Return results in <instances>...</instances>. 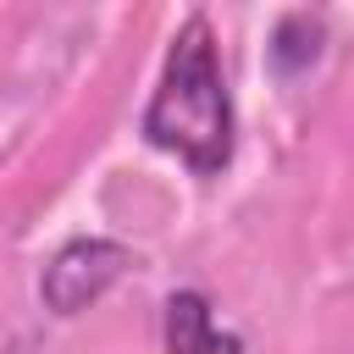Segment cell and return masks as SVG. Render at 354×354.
I'll return each mask as SVG.
<instances>
[{
  "label": "cell",
  "mask_w": 354,
  "mask_h": 354,
  "mask_svg": "<svg viewBox=\"0 0 354 354\" xmlns=\"http://www.w3.org/2000/svg\"><path fill=\"white\" fill-rule=\"evenodd\" d=\"M138 133H144V144L177 155L194 177L227 171L232 144H238V111H232V88L221 72L216 28L199 11L171 33V50H166L160 83L138 116Z\"/></svg>",
  "instance_id": "1"
},
{
  "label": "cell",
  "mask_w": 354,
  "mask_h": 354,
  "mask_svg": "<svg viewBox=\"0 0 354 354\" xmlns=\"http://www.w3.org/2000/svg\"><path fill=\"white\" fill-rule=\"evenodd\" d=\"M127 266H133V249L122 238H94V232L66 238L39 271V299L50 315H77L94 299H105L127 277Z\"/></svg>",
  "instance_id": "2"
},
{
  "label": "cell",
  "mask_w": 354,
  "mask_h": 354,
  "mask_svg": "<svg viewBox=\"0 0 354 354\" xmlns=\"http://www.w3.org/2000/svg\"><path fill=\"white\" fill-rule=\"evenodd\" d=\"M160 343L166 354H243V337L221 326L210 293L199 288H177L160 304Z\"/></svg>",
  "instance_id": "3"
},
{
  "label": "cell",
  "mask_w": 354,
  "mask_h": 354,
  "mask_svg": "<svg viewBox=\"0 0 354 354\" xmlns=\"http://www.w3.org/2000/svg\"><path fill=\"white\" fill-rule=\"evenodd\" d=\"M321 50H326V22L315 11H282L266 39V66H271V77L293 83L321 61Z\"/></svg>",
  "instance_id": "4"
}]
</instances>
